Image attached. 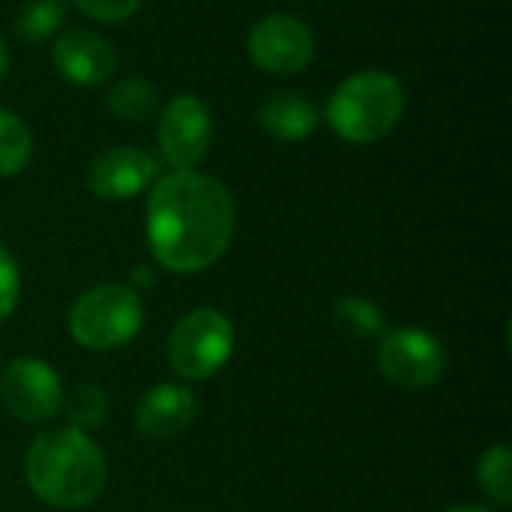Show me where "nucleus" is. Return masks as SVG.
Returning <instances> with one entry per match:
<instances>
[{"label": "nucleus", "instance_id": "obj_14", "mask_svg": "<svg viewBox=\"0 0 512 512\" xmlns=\"http://www.w3.org/2000/svg\"><path fill=\"white\" fill-rule=\"evenodd\" d=\"M333 324L342 336H348L351 342H372L381 339L387 333V318L384 312L366 300V297H339L333 303Z\"/></svg>", "mask_w": 512, "mask_h": 512}, {"label": "nucleus", "instance_id": "obj_20", "mask_svg": "<svg viewBox=\"0 0 512 512\" xmlns=\"http://www.w3.org/2000/svg\"><path fill=\"white\" fill-rule=\"evenodd\" d=\"M18 294H21V273L18 264L12 258V252L0 243V321H6L15 306H18Z\"/></svg>", "mask_w": 512, "mask_h": 512}, {"label": "nucleus", "instance_id": "obj_18", "mask_svg": "<svg viewBox=\"0 0 512 512\" xmlns=\"http://www.w3.org/2000/svg\"><path fill=\"white\" fill-rule=\"evenodd\" d=\"M30 153H33V138L27 123L18 114L0 108V177H12L24 171Z\"/></svg>", "mask_w": 512, "mask_h": 512}, {"label": "nucleus", "instance_id": "obj_13", "mask_svg": "<svg viewBox=\"0 0 512 512\" xmlns=\"http://www.w3.org/2000/svg\"><path fill=\"white\" fill-rule=\"evenodd\" d=\"M258 123L264 126L267 135L279 141H306L309 135H315L321 123V111L303 93L276 90L261 102Z\"/></svg>", "mask_w": 512, "mask_h": 512}, {"label": "nucleus", "instance_id": "obj_6", "mask_svg": "<svg viewBox=\"0 0 512 512\" xmlns=\"http://www.w3.org/2000/svg\"><path fill=\"white\" fill-rule=\"evenodd\" d=\"M378 369L399 390H429L447 372V351L432 333L417 327H399L381 336Z\"/></svg>", "mask_w": 512, "mask_h": 512}, {"label": "nucleus", "instance_id": "obj_5", "mask_svg": "<svg viewBox=\"0 0 512 512\" xmlns=\"http://www.w3.org/2000/svg\"><path fill=\"white\" fill-rule=\"evenodd\" d=\"M165 351L177 378L207 381L228 366L234 354V327L228 315L213 306L192 309L174 324Z\"/></svg>", "mask_w": 512, "mask_h": 512}, {"label": "nucleus", "instance_id": "obj_1", "mask_svg": "<svg viewBox=\"0 0 512 512\" xmlns=\"http://www.w3.org/2000/svg\"><path fill=\"white\" fill-rule=\"evenodd\" d=\"M237 207L210 174L171 171L147 198V243L159 267L189 276L213 267L231 246Z\"/></svg>", "mask_w": 512, "mask_h": 512}, {"label": "nucleus", "instance_id": "obj_11", "mask_svg": "<svg viewBox=\"0 0 512 512\" xmlns=\"http://www.w3.org/2000/svg\"><path fill=\"white\" fill-rule=\"evenodd\" d=\"M51 60L57 72L78 87H99L117 69L114 48L99 33L84 27H72L60 33L57 42L51 45Z\"/></svg>", "mask_w": 512, "mask_h": 512}, {"label": "nucleus", "instance_id": "obj_16", "mask_svg": "<svg viewBox=\"0 0 512 512\" xmlns=\"http://www.w3.org/2000/svg\"><path fill=\"white\" fill-rule=\"evenodd\" d=\"M477 486L480 492L498 504L510 507L512 504V450L507 444H495L480 456L477 465Z\"/></svg>", "mask_w": 512, "mask_h": 512}, {"label": "nucleus", "instance_id": "obj_21", "mask_svg": "<svg viewBox=\"0 0 512 512\" xmlns=\"http://www.w3.org/2000/svg\"><path fill=\"white\" fill-rule=\"evenodd\" d=\"M84 15L96 18V21H108V24H120L129 15L138 12L141 0H72Z\"/></svg>", "mask_w": 512, "mask_h": 512}, {"label": "nucleus", "instance_id": "obj_23", "mask_svg": "<svg viewBox=\"0 0 512 512\" xmlns=\"http://www.w3.org/2000/svg\"><path fill=\"white\" fill-rule=\"evenodd\" d=\"M444 512H495V510L480 507V504H459V507H450V510H444Z\"/></svg>", "mask_w": 512, "mask_h": 512}, {"label": "nucleus", "instance_id": "obj_9", "mask_svg": "<svg viewBox=\"0 0 512 512\" xmlns=\"http://www.w3.org/2000/svg\"><path fill=\"white\" fill-rule=\"evenodd\" d=\"M0 399L12 417L30 426L48 423L63 405V384L57 372L36 357H18L3 369Z\"/></svg>", "mask_w": 512, "mask_h": 512}, {"label": "nucleus", "instance_id": "obj_15", "mask_svg": "<svg viewBox=\"0 0 512 512\" xmlns=\"http://www.w3.org/2000/svg\"><path fill=\"white\" fill-rule=\"evenodd\" d=\"M159 105L156 87L144 78H123L108 93V108L123 123H144Z\"/></svg>", "mask_w": 512, "mask_h": 512}, {"label": "nucleus", "instance_id": "obj_4", "mask_svg": "<svg viewBox=\"0 0 512 512\" xmlns=\"http://www.w3.org/2000/svg\"><path fill=\"white\" fill-rule=\"evenodd\" d=\"M69 336L87 351H117L144 327V303L129 285H96L69 309Z\"/></svg>", "mask_w": 512, "mask_h": 512}, {"label": "nucleus", "instance_id": "obj_17", "mask_svg": "<svg viewBox=\"0 0 512 512\" xmlns=\"http://www.w3.org/2000/svg\"><path fill=\"white\" fill-rule=\"evenodd\" d=\"M60 408L66 411L69 429H78V432H84V435L93 432V429H99V426L108 420V411H111L105 390L96 387V384H78V387L69 393V399H63Z\"/></svg>", "mask_w": 512, "mask_h": 512}, {"label": "nucleus", "instance_id": "obj_3", "mask_svg": "<svg viewBox=\"0 0 512 512\" xmlns=\"http://www.w3.org/2000/svg\"><path fill=\"white\" fill-rule=\"evenodd\" d=\"M405 114V90L399 78L381 69H363L345 78L330 102L327 123L351 144H375L387 138Z\"/></svg>", "mask_w": 512, "mask_h": 512}, {"label": "nucleus", "instance_id": "obj_10", "mask_svg": "<svg viewBox=\"0 0 512 512\" xmlns=\"http://www.w3.org/2000/svg\"><path fill=\"white\" fill-rule=\"evenodd\" d=\"M159 174V162L138 147H111L90 159L87 189L102 201H126L141 195Z\"/></svg>", "mask_w": 512, "mask_h": 512}, {"label": "nucleus", "instance_id": "obj_8", "mask_svg": "<svg viewBox=\"0 0 512 512\" xmlns=\"http://www.w3.org/2000/svg\"><path fill=\"white\" fill-rule=\"evenodd\" d=\"M246 48H249L252 63L261 72L291 75V72H303L312 63L315 36L300 18L273 12V15H264L261 21H255V27L249 30Z\"/></svg>", "mask_w": 512, "mask_h": 512}, {"label": "nucleus", "instance_id": "obj_12", "mask_svg": "<svg viewBox=\"0 0 512 512\" xmlns=\"http://www.w3.org/2000/svg\"><path fill=\"white\" fill-rule=\"evenodd\" d=\"M198 417V399L186 384H156L135 408V429L147 441H174Z\"/></svg>", "mask_w": 512, "mask_h": 512}, {"label": "nucleus", "instance_id": "obj_7", "mask_svg": "<svg viewBox=\"0 0 512 512\" xmlns=\"http://www.w3.org/2000/svg\"><path fill=\"white\" fill-rule=\"evenodd\" d=\"M156 138L165 162L174 171H195V165L207 156L213 141L210 108L192 93L174 96L159 114Z\"/></svg>", "mask_w": 512, "mask_h": 512}, {"label": "nucleus", "instance_id": "obj_22", "mask_svg": "<svg viewBox=\"0 0 512 512\" xmlns=\"http://www.w3.org/2000/svg\"><path fill=\"white\" fill-rule=\"evenodd\" d=\"M6 72H9V51H6V42L0 39V81L6 78Z\"/></svg>", "mask_w": 512, "mask_h": 512}, {"label": "nucleus", "instance_id": "obj_2", "mask_svg": "<svg viewBox=\"0 0 512 512\" xmlns=\"http://www.w3.org/2000/svg\"><path fill=\"white\" fill-rule=\"evenodd\" d=\"M24 480L42 504L54 510H81L102 495L108 465L90 435L66 426L42 432L27 447Z\"/></svg>", "mask_w": 512, "mask_h": 512}, {"label": "nucleus", "instance_id": "obj_19", "mask_svg": "<svg viewBox=\"0 0 512 512\" xmlns=\"http://www.w3.org/2000/svg\"><path fill=\"white\" fill-rule=\"evenodd\" d=\"M63 21H66V0H27L18 9L15 30L27 42H42L51 39Z\"/></svg>", "mask_w": 512, "mask_h": 512}]
</instances>
